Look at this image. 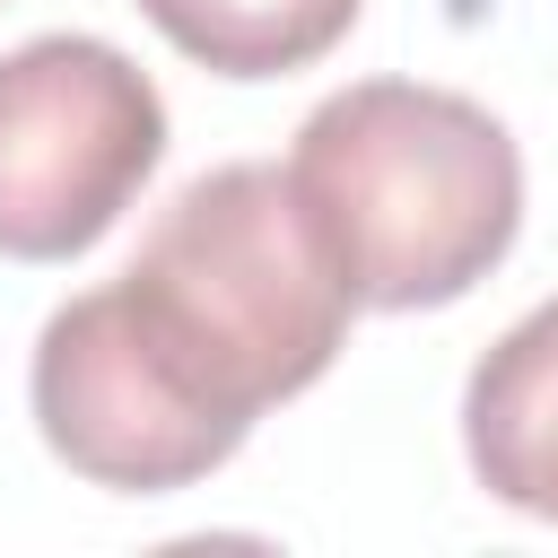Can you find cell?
Here are the masks:
<instances>
[{"instance_id": "cell-1", "label": "cell", "mask_w": 558, "mask_h": 558, "mask_svg": "<svg viewBox=\"0 0 558 558\" xmlns=\"http://www.w3.org/2000/svg\"><path fill=\"white\" fill-rule=\"evenodd\" d=\"M349 314L357 296L288 166H209L157 209L122 279L44 323L35 427L96 488H192L340 357Z\"/></svg>"}, {"instance_id": "cell-2", "label": "cell", "mask_w": 558, "mask_h": 558, "mask_svg": "<svg viewBox=\"0 0 558 558\" xmlns=\"http://www.w3.org/2000/svg\"><path fill=\"white\" fill-rule=\"evenodd\" d=\"M288 183L366 314L471 296L523 227V157L506 122L418 78H357L323 96L296 122Z\"/></svg>"}, {"instance_id": "cell-3", "label": "cell", "mask_w": 558, "mask_h": 558, "mask_svg": "<svg viewBox=\"0 0 558 558\" xmlns=\"http://www.w3.org/2000/svg\"><path fill=\"white\" fill-rule=\"evenodd\" d=\"M166 96L105 35H35L0 52V253H87L157 174Z\"/></svg>"}, {"instance_id": "cell-4", "label": "cell", "mask_w": 558, "mask_h": 558, "mask_svg": "<svg viewBox=\"0 0 558 558\" xmlns=\"http://www.w3.org/2000/svg\"><path fill=\"white\" fill-rule=\"evenodd\" d=\"M462 453L514 514L558 523V296L532 305L462 384Z\"/></svg>"}, {"instance_id": "cell-5", "label": "cell", "mask_w": 558, "mask_h": 558, "mask_svg": "<svg viewBox=\"0 0 558 558\" xmlns=\"http://www.w3.org/2000/svg\"><path fill=\"white\" fill-rule=\"evenodd\" d=\"M366 0H140V17L218 78H288L323 61Z\"/></svg>"}]
</instances>
